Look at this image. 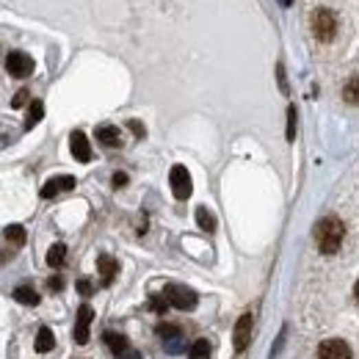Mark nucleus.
<instances>
[{
    "label": "nucleus",
    "mask_w": 359,
    "mask_h": 359,
    "mask_svg": "<svg viewBox=\"0 0 359 359\" xmlns=\"http://www.w3.org/2000/svg\"><path fill=\"white\" fill-rule=\"evenodd\" d=\"M168 186H171V191H174L177 199H188L191 191H194V183H191L188 168H186V166H174L171 174H168Z\"/></svg>",
    "instance_id": "3"
},
{
    "label": "nucleus",
    "mask_w": 359,
    "mask_h": 359,
    "mask_svg": "<svg viewBox=\"0 0 359 359\" xmlns=\"http://www.w3.org/2000/svg\"><path fill=\"white\" fill-rule=\"evenodd\" d=\"M97 271H100L102 285H111L113 276H116V271H119V263H116L111 254H100V257H97Z\"/></svg>",
    "instance_id": "13"
},
{
    "label": "nucleus",
    "mask_w": 359,
    "mask_h": 359,
    "mask_svg": "<svg viewBox=\"0 0 359 359\" xmlns=\"http://www.w3.org/2000/svg\"><path fill=\"white\" fill-rule=\"evenodd\" d=\"M119 359H141V353H138V351H133V348H127L124 353H119Z\"/></svg>",
    "instance_id": "31"
},
{
    "label": "nucleus",
    "mask_w": 359,
    "mask_h": 359,
    "mask_svg": "<svg viewBox=\"0 0 359 359\" xmlns=\"http://www.w3.org/2000/svg\"><path fill=\"white\" fill-rule=\"evenodd\" d=\"M53 345H56V337H53V329H47V326H42V329L36 331V351H39V353H47V351H53Z\"/></svg>",
    "instance_id": "15"
},
{
    "label": "nucleus",
    "mask_w": 359,
    "mask_h": 359,
    "mask_svg": "<svg viewBox=\"0 0 359 359\" xmlns=\"http://www.w3.org/2000/svg\"><path fill=\"white\" fill-rule=\"evenodd\" d=\"M97 141H100L102 146L116 149V146H122V133H119V127H113V124H100V127H97Z\"/></svg>",
    "instance_id": "12"
},
{
    "label": "nucleus",
    "mask_w": 359,
    "mask_h": 359,
    "mask_svg": "<svg viewBox=\"0 0 359 359\" xmlns=\"http://www.w3.org/2000/svg\"><path fill=\"white\" fill-rule=\"evenodd\" d=\"M69 146H72V155H75V160H80V163H89V160H91V146H89V138H86V133L75 130V133L69 135Z\"/></svg>",
    "instance_id": "11"
},
{
    "label": "nucleus",
    "mask_w": 359,
    "mask_h": 359,
    "mask_svg": "<svg viewBox=\"0 0 359 359\" xmlns=\"http://www.w3.org/2000/svg\"><path fill=\"white\" fill-rule=\"evenodd\" d=\"M312 31H315V36H318L320 42L334 39V31H337V20H334V14H331L329 9H318V12L312 14Z\"/></svg>",
    "instance_id": "4"
},
{
    "label": "nucleus",
    "mask_w": 359,
    "mask_h": 359,
    "mask_svg": "<svg viewBox=\"0 0 359 359\" xmlns=\"http://www.w3.org/2000/svg\"><path fill=\"white\" fill-rule=\"evenodd\" d=\"M6 69H9V75H14V78H28L31 72H34V58L28 56V53H9V58H6Z\"/></svg>",
    "instance_id": "7"
},
{
    "label": "nucleus",
    "mask_w": 359,
    "mask_h": 359,
    "mask_svg": "<svg viewBox=\"0 0 359 359\" xmlns=\"http://www.w3.org/2000/svg\"><path fill=\"white\" fill-rule=\"evenodd\" d=\"M91 318H94V309H91L89 304H83V307L78 309V320H75V342H78V345H86V342H89Z\"/></svg>",
    "instance_id": "10"
},
{
    "label": "nucleus",
    "mask_w": 359,
    "mask_h": 359,
    "mask_svg": "<svg viewBox=\"0 0 359 359\" xmlns=\"http://www.w3.org/2000/svg\"><path fill=\"white\" fill-rule=\"evenodd\" d=\"M28 97H31V94H28L25 89H20V91L14 94V100H12V108H23V105L28 102Z\"/></svg>",
    "instance_id": "25"
},
{
    "label": "nucleus",
    "mask_w": 359,
    "mask_h": 359,
    "mask_svg": "<svg viewBox=\"0 0 359 359\" xmlns=\"http://www.w3.org/2000/svg\"><path fill=\"white\" fill-rule=\"evenodd\" d=\"M72 188H75V177H69V174L53 177V180H47V183L42 186V199H53L61 191H72Z\"/></svg>",
    "instance_id": "9"
},
{
    "label": "nucleus",
    "mask_w": 359,
    "mask_h": 359,
    "mask_svg": "<svg viewBox=\"0 0 359 359\" xmlns=\"http://www.w3.org/2000/svg\"><path fill=\"white\" fill-rule=\"evenodd\" d=\"M155 312H166L168 309V301H166V296H152V304H149Z\"/></svg>",
    "instance_id": "24"
},
{
    "label": "nucleus",
    "mask_w": 359,
    "mask_h": 359,
    "mask_svg": "<svg viewBox=\"0 0 359 359\" xmlns=\"http://www.w3.org/2000/svg\"><path fill=\"white\" fill-rule=\"evenodd\" d=\"M318 359H351V348L345 340H326L318 348Z\"/></svg>",
    "instance_id": "8"
},
{
    "label": "nucleus",
    "mask_w": 359,
    "mask_h": 359,
    "mask_svg": "<svg viewBox=\"0 0 359 359\" xmlns=\"http://www.w3.org/2000/svg\"><path fill=\"white\" fill-rule=\"evenodd\" d=\"M113 186H116V188H122V186H127V174H122V171H116V174H113Z\"/></svg>",
    "instance_id": "28"
},
{
    "label": "nucleus",
    "mask_w": 359,
    "mask_h": 359,
    "mask_svg": "<svg viewBox=\"0 0 359 359\" xmlns=\"http://www.w3.org/2000/svg\"><path fill=\"white\" fill-rule=\"evenodd\" d=\"M78 293H80V296H91V293H94V285H91L89 279H80V282H78Z\"/></svg>",
    "instance_id": "26"
},
{
    "label": "nucleus",
    "mask_w": 359,
    "mask_h": 359,
    "mask_svg": "<svg viewBox=\"0 0 359 359\" xmlns=\"http://www.w3.org/2000/svg\"><path fill=\"white\" fill-rule=\"evenodd\" d=\"M47 287H50V290H56V293H58V290H61V287H64V279H61V276H53V279H50V282H47Z\"/></svg>",
    "instance_id": "29"
},
{
    "label": "nucleus",
    "mask_w": 359,
    "mask_h": 359,
    "mask_svg": "<svg viewBox=\"0 0 359 359\" xmlns=\"http://www.w3.org/2000/svg\"><path fill=\"white\" fill-rule=\"evenodd\" d=\"M64 257H67V246L64 243H53L50 252H47V265L58 268V265H64Z\"/></svg>",
    "instance_id": "20"
},
{
    "label": "nucleus",
    "mask_w": 359,
    "mask_h": 359,
    "mask_svg": "<svg viewBox=\"0 0 359 359\" xmlns=\"http://www.w3.org/2000/svg\"><path fill=\"white\" fill-rule=\"evenodd\" d=\"M197 224H199L205 232H213V230H216V219H213V213H210L208 208H199V210H197Z\"/></svg>",
    "instance_id": "22"
},
{
    "label": "nucleus",
    "mask_w": 359,
    "mask_h": 359,
    "mask_svg": "<svg viewBox=\"0 0 359 359\" xmlns=\"http://www.w3.org/2000/svg\"><path fill=\"white\" fill-rule=\"evenodd\" d=\"M157 334H160V340H163V345H166L168 353H183V351H186V340H183V334H180L177 326L160 323V326H157Z\"/></svg>",
    "instance_id": "5"
},
{
    "label": "nucleus",
    "mask_w": 359,
    "mask_h": 359,
    "mask_svg": "<svg viewBox=\"0 0 359 359\" xmlns=\"http://www.w3.org/2000/svg\"><path fill=\"white\" fill-rule=\"evenodd\" d=\"M210 353H213V345H210V340H205V337L188 345V356H191V359H210Z\"/></svg>",
    "instance_id": "17"
},
{
    "label": "nucleus",
    "mask_w": 359,
    "mask_h": 359,
    "mask_svg": "<svg viewBox=\"0 0 359 359\" xmlns=\"http://www.w3.org/2000/svg\"><path fill=\"white\" fill-rule=\"evenodd\" d=\"M163 296H166V301L171 304V307H177V309H194L197 307V293L191 290V287H186V285H168L166 290H163Z\"/></svg>",
    "instance_id": "2"
},
{
    "label": "nucleus",
    "mask_w": 359,
    "mask_h": 359,
    "mask_svg": "<svg viewBox=\"0 0 359 359\" xmlns=\"http://www.w3.org/2000/svg\"><path fill=\"white\" fill-rule=\"evenodd\" d=\"M3 238H6L12 246H23V243H25V227H20V224H12V227H6Z\"/></svg>",
    "instance_id": "19"
},
{
    "label": "nucleus",
    "mask_w": 359,
    "mask_h": 359,
    "mask_svg": "<svg viewBox=\"0 0 359 359\" xmlns=\"http://www.w3.org/2000/svg\"><path fill=\"white\" fill-rule=\"evenodd\" d=\"M252 329H254V318H252L249 312L241 315L238 323H235V331H232V345H235V351H246V345L252 342Z\"/></svg>",
    "instance_id": "6"
},
{
    "label": "nucleus",
    "mask_w": 359,
    "mask_h": 359,
    "mask_svg": "<svg viewBox=\"0 0 359 359\" xmlns=\"http://www.w3.org/2000/svg\"><path fill=\"white\" fill-rule=\"evenodd\" d=\"M42 116H45V105H42L39 100H34V102H31V108H28V119H25V130H31V127H36V124L42 122Z\"/></svg>",
    "instance_id": "18"
},
{
    "label": "nucleus",
    "mask_w": 359,
    "mask_h": 359,
    "mask_svg": "<svg viewBox=\"0 0 359 359\" xmlns=\"http://www.w3.org/2000/svg\"><path fill=\"white\" fill-rule=\"evenodd\" d=\"M282 342H285V331H282V334L276 337V342H274V351H271V359H274V356L279 353V348H282Z\"/></svg>",
    "instance_id": "30"
},
{
    "label": "nucleus",
    "mask_w": 359,
    "mask_h": 359,
    "mask_svg": "<svg viewBox=\"0 0 359 359\" xmlns=\"http://www.w3.org/2000/svg\"><path fill=\"white\" fill-rule=\"evenodd\" d=\"M296 138V108L290 105L287 108V141H293Z\"/></svg>",
    "instance_id": "23"
},
{
    "label": "nucleus",
    "mask_w": 359,
    "mask_h": 359,
    "mask_svg": "<svg viewBox=\"0 0 359 359\" xmlns=\"http://www.w3.org/2000/svg\"><path fill=\"white\" fill-rule=\"evenodd\" d=\"M342 97H345V102H351V105H359V75H356V78H351V80L345 83V89H342Z\"/></svg>",
    "instance_id": "21"
},
{
    "label": "nucleus",
    "mask_w": 359,
    "mask_h": 359,
    "mask_svg": "<svg viewBox=\"0 0 359 359\" xmlns=\"http://www.w3.org/2000/svg\"><path fill=\"white\" fill-rule=\"evenodd\" d=\"M105 342H108V348L119 356V353H124L127 348H130V342H127V337L124 334H116V331H105V337H102Z\"/></svg>",
    "instance_id": "16"
},
{
    "label": "nucleus",
    "mask_w": 359,
    "mask_h": 359,
    "mask_svg": "<svg viewBox=\"0 0 359 359\" xmlns=\"http://www.w3.org/2000/svg\"><path fill=\"white\" fill-rule=\"evenodd\" d=\"M353 293H356V301H359V282H356V287H353Z\"/></svg>",
    "instance_id": "32"
},
{
    "label": "nucleus",
    "mask_w": 359,
    "mask_h": 359,
    "mask_svg": "<svg viewBox=\"0 0 359 359\" xmlns=\"http://www.w3.org/2000/svg\"><path fill=\"white\" fill-rule=\"evenodd\" d=\"M14 298H17L20 304H25V307H36V304H39V293H36L31 285H20V287L14 290Z\"/></svg>",
    "instance_id": "14"
},
{
    "label": "nucleus",
    "mask_w": 359,
    "mask_h": 359,
    "mask_svg": "<svg viewBox=\"0 0 359 359\" xmlns=\"http://www.w3.org/2000/svg\"><path fill=\"white\" fill-rule=\"evenodd\" d=\"M127 127H130V130H133L138 138H144V133H146V130H144V124H141L138 119H130V122H127Z\"/></svg>",
    "instance_id": "27"
},
{
    "label": "nucleus",
    "mask_w": 359,
    "mask_h": 359,
    "mask_svg": "<svg viewBox=\"0 0 359 359\" xmlns=\"http://www.w3.org/2000/svg\"><path fill=\"white\" fill-rule=\"evenodd\" d=\"M342 238H345V227L337 216H329L323 221H318L315 227V243L323 254H334L340 246H342Z\"/></svg>",
    "instance_id": "1"
}]
</instances>
